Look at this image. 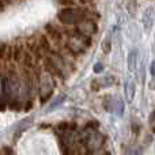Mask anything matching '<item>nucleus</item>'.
Instances as JSON below:
<instances>
[{"label":"nucleus","mask_w":155,"mask_h":155,"mask_svg":"<svg viewBox=\"0 0 155 155\" xmlns=\"http://www.w3.org/2000/svg\"><path fill=\"white\" fill-rule=\"evenodd\" d=\"M105 142H106V137L101 132H98V129L83 128V132L79 135V143L84 147L87 155L102 150Z\"/></svg>","instance_id":"1"},{"label":"nucleus","mask_w":155,"mask_h":155,"mask_svg":"<svg viewBox=\"0 0 155 155\" xmlns=\"http://www.w3.org/2000/svg\"><path fill=\"white\" fill-rule=\"evenodd\" d=\"M90 45H91V37L78 34V33L74 31V35H71L70 40L65 42V49L72 56H80V54H83L86 52V49L90 48Z\"/></svg>","instance_id":"2"},{"label":"nucleus","mask_w":155,"mask_h":155,"mask_svg":"<svg viewBox=\"0 0 155 155\" xmlns=\"http://www.w3.org/2000/svg\"><path fill=\"white\" fill-rule=\"evenodd\" d=\"M84 16L86 15L83 11L74 8V7H65L63 10H60L59 14H57L59 21L63 25H65V26H76Z\"/></svg>","instance_id":"3"},{"label":"nucleus","mask_w":155,"mask_h":155,"mask_svg":"<svg viewBox=\"0 0 155 155\" xmlns=\"http://www.w3.org/2000/svg\"><path fill=\"white\" fill-rule=\"evenodd\" d=\"M53 75L49 72L44 74L42 76L38 78V93H40V102L41 104H46L49 98L52 97V93H53Z\"/></svg>","instance_id":"4"},{"label":"nucleus","mask_w":155,"mask_h":155,"mask_svg":"<svg viewBox=\"0 0 155 155\" xmlns=\"http://www.w3.org/2000/svg\"><path fill=\"white\" fill-rule=\"evenodd\" d=\"M74 31L78 33V34L91 37L93 34H95V33L98 31V26H97V23L94 22V19L84 16V18L75 26V30H74Z\"/></svg>","instance_id":"5"},{"label":"nucleus","mask_w":155,"mask_h":155,"mask_svg":"<svg viewBox=\"0 0 155 155\" xmlns=\"http://www.w3.org/2000/svg\"><path fill=\"white\" fill-rule=\"evenodd\" d=\"M154 18H155L154 8L153 7L146 8L144 14H143V18H142L143 27H144V31L146 33H150L151 29H153V26H154Z\"/></svg>","instance_id":"6"},{"label":"nucleus","mask_w":155,"mask_h":155,"mask_svg":"<svg viewBox=\"0 0 155 155\" xmlns=\"http://www.w3.org/2000/svg\"><path fill=\"white\" fill-rule=\"evenodd\" d=\"M137 61H139V51H137L136 48H134L128 53V57H127V65H128L129 72H135V71H136Z\"/></svg>","instance_id":"7"},{"label":"nucleus","mask_w":155,"mask_h":155,"mask_svg":"<svg viewBox=\"0 0 155 155\" xmlns=\"http://www.w3.org/2000/svg\"><path fill=\"white\" fill-rule=\"evenodd\" d=\"M45 31H46V34H48V37L51 38V40H53L54 42H60V41L63 40L61 30H59L54 25H52V23L45 25Z\"/></svg>","instance_id":"8"},{"label":"nucleus","mask_w":155,"mask_h":155,"mask_svg":"<svg viewBox=\"0 0 155 155\" xmlns=\"http://www.w3.org/2000/svg\"><path fill=\"white\" fill-rule=\"evenodd\" d=\"M135 91H136V87H135V82L131 79L125 80V84H124V93H125V98L128 102H132L135 98Z\"/></svg>","instance_id":"9"},{"label":"nucleus","mask_w":155,"mask_h":155,"mask_svg":"<svg viewBox=\"0 0 155 155\" xmlns=\"http://www.w3.org/2000/svg\"><path fill=\"white\" fill-rule=\"evenodd\" d=\"M38 40V44H40V46H41V49L44 51V53H52L53 52V49H52V46H51V41L48 40V37L46 35H40V37L37 38Z\"/></svg>","instance_id":"10"},{"label":"nucleus","mask_w":155,"mask_h":155,"mask_svg":"<svg viewBox=\"0 0 155 155\" xmlns=\"http://www.w3.org/2000/svg\"><path fill=\"white\" fill-rule=\"evenodd\" d=\"M65 99H67V95H65V94H61V95H59L56 99H54L53 102H52L51 105H49L48 107H46V110H45V112H46V113H51V112H53V110H54V109H57V107H59L61 104H64V101H65Z\"/></svg>","instance_id":"11"},{"label":"nucleus","mask_w":155,"mask_h":155,"mask_svg":"<svg viewBox=\"0 0 155 155\" xmlns=\"http://www.w3.org/2000/svg\"><path fill=\"white\" fill-rule=\"evenodd\" d=\"M98 82H99L101 88H109V87H112V86H114L116 78L112 75H106L105 78H102V79H98Z\"/></svg>","instance_id":"12"},{"label":"nucleus","mask_w":155,"mask_h":155,"mask_svg":"<svg viewBox=\"0 0 155 155\" xmlns=\"http://www.w3.org/2000/svg\"><path fill=\"white\" fill-rule=\"evenodd\" d=\"M113 113H116V116H118V117H121V116L124 114V101L120 98V97L114 98V107H113Z\"/></svg>","instance_id":"13"},{"label":"nucleus","mask_w":155,"mask_h":155,"mask_svg":"<svg viewBox=\"0 0 155 155\" xmlns=\"http://www.w3.org/2000/svg\"><path fill=\"white\" fill-rule=\"evenodd\" d=\"M102 106L106 112L113 113V107H114V98L112 95H105L104 101H102Z\"/></svg>","instance_id":"14"},{"label":"nucleus","mask_w":155,"mask_h":155,"mask_svg":"<svg viewBox=\"0 0 155 155\" xmlns=\"http://www.w3.org/2000/svg\"><path fill=\"white\" fill-rule=\"evenodd\" d=\"M23 53H25V51H23V48H22L21 45H15V46H14V48H12V59H14V61H16V63L22 61Z\"/></svg>","instance_id":"15"},{"label":"nucleus","mask_w":155,"mask_h":155,"mask_svg":"<svg viewBox=\"0 0 155 155\" xmlns=\"http://www.w3.org/2000/svg\"><path fill=\"white\" fill-rule=\"evenodd\" d=\"M101 49H102V52H104L105 54H109L110 52H112V38H110V35H107V37L102 41Z\"/></svg>","instance_id":"16"},{"label":"nucleus","mask_w":155,"mask_h":155,"mask_svg":"<svg viewBox=\"0 0 155 155\" xmlns=\"http://www.w3.org/2000/svg\"><path fill=\"white\" fill-rule=\"evenodd\" d=\"M8 51H10V46L7 44H0V60H4L7 57Z\"/></svg>","instance_id":"17"},{"label":"nucleus","mask_w":155,"mask_h":155,"mask_svg":"<svg viewBox=\"0 0 155 155\" xmlns=\"http://www.w3.org/2000/svg\"><path fill=\"white\" fill-rule=\"evenodd\" d=\"M93 71L95 74L104 72V71H105V65L102 64V63H95V64H94V67H93Z\"/></svg>","instance_id":"18"},{"label":"nucleus","mask_w":155,"mask_h":155,"mask_svg":"<svg viewBox=\"0 0 155 155\" xmlns=\"http://www.w3.org/2000/svg\"><path fill=\"white\" fill-rule=\"evenodd\" d=\"M99 127V123L97 120H91V121H88L87 124L84 125V128H87V129H97Z\"/></svg>","instance_id":"19"},{"label":"nucleus","mask_w":155,"mask_h":155,"mask_svg":"<svg viewBox=\"0 0 155 155\" xmlns=\"http://www.w3.org/2000/svg\"><path fill=\"white\" fill-rule=\"evenodd\" d=\"M148 124H150L151 129L155 132V110H153L150 114V117H148Z\"/></svg>","instance_id":"20"},{"label":"nucleus","mask_w":155,"mask_h":155,"mask_svg":"<svg viewBox=\"0 0 155 155\" xmlns=\"http://www.w3.org/2000/svg\"><path fill=\"white\" fill-rule=\"evenodd\" d=\"M91 88H93L94 91H99V90H101V86H99L98 79H94L93 82H91Z\"/></svg>","instance_id":"21"},{"label":"nucleus","mask_w":155,"mask_h":155,"mask_svg":"<svg viewBox=\"0 0 155 155\" xmlns=\"http://www.w3.org/2000/svg\"><path fill=\"white\" fill-rule=\"evenodd\" d=\"M60 3L64 5H67V7H71V5L74 4V0H60Z\"/></svg>","instance_id":"22"},{"label":"nucleus","mask_w":155,"mask_h":155,"mask_svg":"<svg viewBox=\"0 0 155 155\" xmlns=\"http://www.w3.org/2000/svg\"><path fill=\"white\" fill-rule=\"evenodd\" d=\"M148 87H150L151 90H155V75L153 76V79L148 82Z\"/></svg>","instance_id":"23"},{"label":"nucleus","mask_w":155,"mask_h":155,"mask_svg":"<svg viewBox=\"0 0 155 155\" xmlns=\"http://www.w3.org/2000/svg\"><path fill=\"white\" fill-rule=\"evenodd\" d=\"M150 74L151 75H155V59L153 60V63H151V65H150Z\"/></svg>","instance_id":"24"}]
</instances>
